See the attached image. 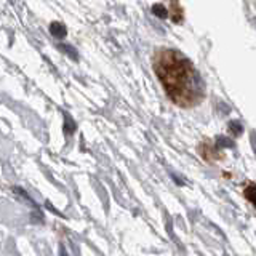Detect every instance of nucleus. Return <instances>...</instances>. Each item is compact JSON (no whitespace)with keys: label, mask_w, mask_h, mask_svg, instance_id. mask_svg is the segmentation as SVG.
Wrapping results in <instances>:
<instances>
[{"label":"nucleus","mask_w":256,"mask_h":256,"mask_svg":"<svg viewBox=\"0 0 256 256\" xmlns=\"http://www.w3.org/2000/svg\"><path fill=\"white\" fill-rule=\"evenodd\" d=\"M157 76L168 96L181 106H189L202 93L198 76L192 64L176 52H164L156 64Z\"/></svg>","instance_id":"nucleus-1"},{"label":"nucleus","mask_w":256,"mask_h":256,"mask_svg":"<svg viewBox=\"0 0 256 256\" xmlns=\"http://www.w3.org/2000/svg\"><path fill=\"white\" fill-rule=\"evenodd\" d=\"M229 128H232V132H234L236 134H240V133L244 132V126L240 125L238 122H230L229 124Z\"/></svg>","instance_id":"nucleus-7"},{"label":"nucleus","mask_w":256,"mask_h":256,"mask_svg":"<svg viewBox=\"0 0 256 256\" xmlns=\"http://www.w3.org/2000/svg\"><path fill=\"white\" fill-rule=\"evenodd\" d=\"M152 12H154L158 18H166V16H168V12H166V8L164 5H154V6H152Z\"/></svg>","instance_id":"nucleus-4"},{"label":"nucleus","mask_w":256,"mask_h":256,"mask_svg":"<svg viewBox=\"0 0 256 256\" xmlns=\"http://www.w3.org/2000/svg\"><path fill=\"white\" fill-rule=\"evenodd\" d=\"M216 142H218V146H224V148H232L234 146V142H232L230 140L224 138V136H220L218 140H216Z\"/></svg>","instance_id":"nucleus-6"},{"label":"nucleus","mask_w":256,"mask_h":256,"mask_svg":"<svg viewBox=\"0 0 256 256\" xmlns=\"http://www.w3.org/2000/svg\"><path fill=\"white\" fill-rule=\"evenodd\" d=\"M50 32H52L53 37L62 38L64 36H66V28H64L61 22H52L50 24Z\"/></svg>","instance_id":"nucleus-2"},{"label":"nucleus","mask_w":256,"mask_h":256,"mask_svg":"<svg viewBox=\"0 0 256 256\" xmlns=\"http://www.w3.org/2000/svg\"><path fill=\"white\" fill-rule=\"evenodd\" d=\"M252 144H253V149H254V154H256V133H252Z\"/></svg>","instance_id":"nucleus-8"},{"label":"nucleus","mask_w":256,"mask_h":256,"mask_svg":"<svg viewBox=\"0 0 256 256\" xmlns=\"http://www.w3.org/2000/svg\"><path fill=\"white\" fill-rule=\"evenodd\" d=\"M60 48H61V50H64V52H68V54L70 56L72 60H77V52L72 46H69V45H60Z\"/></svg>","instance_id":"nucleus-5"},{"label":"nucleus","mask_w":256,"mask_h":256,"mask_svg":"<svg viewBox=\"0 0 256 256\" xmlns=\"http://www.w3.org/2000/svg\"><path fill=\"white\" fill-rule=\"evenodd\" d=\"M254 24H256V20H254Z\"/></svg>","instance_id":"nucleus-9"},{"label":"nucleus","mask_w":256,"mask_h":256,"mask_svg":"<svg viewBox=\"0 0 256 256\" xmlns=\"http://www.w3.org/2000/svg\"><path fill=\"white\" fill-rule=\"evenodd\" d=\"M245 197L256 206V186H254V184H252V186H248L245 189Z\"/></svg>","instance_id":"nucleus-3"}]
</instances>
